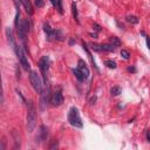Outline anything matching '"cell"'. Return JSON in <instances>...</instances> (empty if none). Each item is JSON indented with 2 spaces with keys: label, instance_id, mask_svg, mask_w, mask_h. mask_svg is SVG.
Listing matches in <instances>:
<instances>
[{
  "label": "cell",
  "instance_id": "cell-17",
  "mask_svg": "<svg viewBox=\"0 0 150 150\" xmlns=\"http://www.w3.org/2000/svg\"><path fill=\"white\" fill-rule=\"evenodd\" d=\"M71 13H73V16H74L75 21L77 23H80V21H79V12H77V7H76V4L75 2L71 4Z\"/></svg>",
  "mask_w": 150,
  "mask_h": 150
},
{
  "label": "cell",
  "instance_id": "cell-9",
  "mask_svg": "<svg viewBox=\"0 0 150 150\" xmlns=\"http://www.w3.org/2000/svg\"><path fill=\"white\" fill-rule=\"evenodd\" d=\"M47 137H48V128L42 124V125H40V128H39V134H38V136H36V142L41 143V142L46 141Z\"/></svg>",
  "mask_w": 150,
  "mask_h": 150
},
{
  "label": "cell",
  "instance_id": "cell-6",
  "mask_svg": "<svg viewBox=\"0 0 150 150\" xmlns=\"http://www.w3.org/2000/svg\"><path fill=\"white\" fill-rule=\"evenodd\" d=\"M49 64H50V60L47 55L42 56L39 61V68L42 73V76H43V83L45 86L47 84V73H48V69H49Z\"/></svg>",
  "mask_w": 150,
  "mask_h": 150
},
{
  "label": "cell",
  "instance_id": "cell-27",
  "mask_svg": "<svg viewBox=\"0 0 150 150\" xmlns=\"http://www.w3.org/2000/svg\"><path fill=\"white\" fill-rule=\"evenodd\" d=\"M57 146H59V143H57V141H55V139H54V141H53V143H52L48 148H49V149H56Z\"/></svg>",
  "mask_w": 150,
  "mask_h": 150
},
{
  "label": "cell",
  "instance_id": "cell-22",
  "mask_svg": "<svg viewBox=\"0 0 150 150\" xmlns=\"http://www.w3.org/2000/svg\"><path fill=\"white\" fill-rule=\"evenodd\" d=\"M90 48H91V50H94V52H97V53H100V52H102V47H101V45H98V43H90Z\"/></svg>",
  "mask_w": 150,
  "mask_h": 150
},
{
  "label": "cell",
  "instance_id": "cell-20",
  "mask_svg": "<svg viewBox=\"0 0 150 150\" xmlns=\"http://www.w3.org/2000/svg\"><path fill=\"white\" fill-rule=\"evenodd\" d=\"M121 93H122V88L118 87V86H114V87L110 89V94H111L112 96H117V95H120Z\"/></svg>",
  "mask_w": 150,
  "mask_h": 150
},
{
  "label": "cell",
  "instance_id": "cell-28",
  "mask_svg": "<svg viewBox=\"0 0 150 150\" xmlns=\"http://www.w3.org/2000/svg\"><path fill=\"white\" fill-rule=\"evenodd\" d=\"M93 28H94V29L96 30V33H100V32L102 30L101 26H100V25H97V23H94V25H93Z\"/></svg>",
  "mask_w": 150,
  "mask_h": 150
},
{
  "label": "cell",
  "instance_id": "cell-33",
  "mask_svg": "<svg viewBox=\"0 0 150 150\" xmlns=\"http://www.w3.org/2000/svg\"><path fill=\"white\" fill-rule=\"evenodd\" d=\"M74 43H75V40H74V39H70V40H69V45L71 46V45H74Z\"/></svg>",
  "mask_w": 150,
  "mask_h": 150
},
{
  "label": "cell",
  "instance_id": "cell-5",
  "mask_svg": "<svg viewBox=\"0 0 150 150\" xmlns=\"http://www.w3.org/2000/svg\"><path fill=\"white\" fill-rule=\"evenodd\" d=\"M18 35H19V38H20V40L22 41V42H25L26 41V35H27V33L29 32V28H30V22H29V20L28 19H22L20 22H19V25H18Z\"/></svg>",
  "mask_w": 150,
  "mask_h": 150
},
{
  "label": "cell",
  "instance_id": "cell-11",
  "mask_svg": "<svg viewBox=\"0 0 150 150\" xmlns=\"http://www.w3.org/2000/svg\"><path fill=\"white\" fill-rule=\"evenodd\" d=\"M77 68L84 74V76H86V79H88L89 77V74H90V71H89V68L87 67V64H86V62L82 60V59H80L79 60V62H77Z\"/></svg>",
  "mask_w": 150,
  "mask_h": 150
},
{
  "label": "cell",
  "instance_id": "cell-23",
  "mask_svg": "<svg viewBox=\"0 0 150 150\" xmlns=\"http://www.w3.org/2000/svg\"><path fill=\"white\" fill-rule=\"evenodd\" d=\"M104 64H105L108 68H110V69H115V68L117 67L116 62H115V61H112V60H107V61L104 62Z\"/></svg>",
  "mask_w": 150,
  "mask_h": 150
},
{
  "label": "cell",
  "instance_id": "cell-30",
  "mask_svg": "<svg viewBox=\"0 0 150 150\" xmlns=\"http://www.w3.org/2000/svg\"><path fill=\"white\" fill-rule=\"evenodd\" d=\"M145 40H146V46H148V48H149V50H150V36H145Z\"/></svg>",
  "mask_w": 150,
  "mask_h": 150
},
{
  "label": "cell",
  "instance_id": "cell-7",
  "mask_svg": "<svg viewBox=\"0 0 150 150\" xmlns=\"http://www.w3.org/2000/svg\"><path fill=\"white\" fill-rule=\"evenodd\" d=\"M50 97H52L50 87H49V84L47 83V84H46V88L43 89V91H42V94H41V98H40V107H41V109H46V107H47L48 103L50 102Z\"/></svg>",
  "mask_w": 150,
  "mask_h": 150
},
{
  "label": "cell",
  "instance_id": "cell-31",
  "mask_svg": "<svg viewBox=\"0 0 150 150\" xmlns=\"http://www.w3.org/2000/svg\"><path fill=\"white\" fill-rule=\"evenodd\" d=\"M145 138H146V141L150 143V130L146 131V134H145Z\"/></svg>",
  "mask_w": 150,
  "mask_h": 150
},
{
  "label": "cell",
  "instance_id": "cell-25",
  "mask_svg": "<svg viewBox=\"0 0 150 150\" xmlns=\"http://www.w3.org/2000/svg\"><path fill=\"white\" fill-rule=\"evenodd\" d=\"M121 56H122L124 60H128V59L130 57V53H129L128 50H125V49H122V50H121Z\"/></svg>",
  "mask_w": 150,
  "mask_h": 150
},
{
  "label": "cell",
  "instance_id": "cell-4",
  "mask_svg": "<svg viewBox=\"0 0 150 150\" xmlns=\"http://www.w3.org/2000/svg\"><path fill=\"white\" fill-rule=\"evenodd\" d=\"M29 81H30V84H32V87L34 88V90L38 93V94H42V91H43V84L45 83H42V81H41V77H40V75L38 74V71H35V70H30L29 71Z\"/></svg>",
  "mask_w": 150,
  "mask_h": 150
},
{
  "label": "cell",
  "instance_id": "cell-16",
  "mask_svg": "<svg viewBox=\"0 0 150 150\" xmlns=\"http://www.w3.org/2000/svg\"><path fill=\"white\" fill-rule=\"evenodd\" d=\"M12 136L14 138V149H20V135L16 130H12Z\"/></svg>",
  "mask_w": 150,
  "mask_h": 150
},
{
  "label": "cell",
  "instance_id": "cell-2",
  "mask_svg": "<svg viewBox=\"0 0 150 150\" xmlns=\"http://www.w3.org/2000/svg\"><path fill=\"white\" fill-rule=\"evenodd\" d=\"M67 118H68V122H69L70 125H73L75 128H79V129L83 128V122H82V118L80 116V111L76 107H71L69 109Z\"/></svg>",
  "mask_w": 150,
  "mask_h": 150
},
{
  "label": "cell",
  "instance_id": "cell-24",
  "mask_svg": "<svg viewBox=\"0 0 150 150\" xmlns=\"http://www.w3.org/2000/svg\"><path fill=\"white\" fill-rule=\"evenodd\" d=\"M56 9L60 14H63V7H62V0H56Z\"/></svg>",
  "mask_w": 150,
  "mask_h": 150
},
{
  "label": "cell",
  "instance_id": "cell-8",
  "mask_svg": "<svg viewBox=\"0 0 150 150\" xmlns=\"http://www.w3.org/2000/svg\"><path fill=\"white\" fill-rule=\"evenodd\" d=\"M63 95H62V90L61 88H59L57 90H55L53 94H52V97H50V103L54 107H60L62 103H63Z\"/></svg>",
  "mask_w": 150,
  "mask_h": 150
},
{
  "label": "cell",
  "instance_id": "cell-19",
  "mask_svg": "<svg viewBox=\"0 0 150 150\" xmlns=\"http://www.w3.org/2000/svg\"><path fill=\"white\" fill-rule=\"evenodd\" d=\"M101 47H102V52H114L115 48H116L111 43H102Z\"/></svg>",
  "mask_w": 150,
  "mask_h": 150
},
{
  "label": "cell",
  "instance_id": "cell-13",
  "mask_svg": "<svg viewBox=\"0 0 150 150\" xmlns=\"http://www.w3.org/2000/svg\"><path fill=\"white\" fill-rule=\"evenodd\" d=\"M82 47H83V49H84V52L87 53V55H88V57H89V60H90V62H91V64L94 66V68L97 70V71H100V69H98V67L96 66V62L94 61V59H93V55H91V53H90V50H89V48H88V46H87V43L84 42V41H82Z\"/></svg>",
  "mask_w": 150,
  "mask_h": 150
},
{
  "label": "cell",
  "instance_id": "cell-29",
  "mask_svg": "<svg viewBox=\"0 0 150 150\" xmlns=\"http://www.w3.org/2000/svg\"><path fill=\"white\" fill-rule=\"evenodd\" d=\"M127 70L130 71V73H136V68H135L134 66H129V67L127 68Z\"/></svg>",
  "mask_w": 150,
  "mask_h": 150
},
{
  "label": "cell",
  "instance_id": "cell-14",
  "mask_svg": "<svg viewBox=\"0 0 150 150\" xmlns=\"http://www.w3.org/2000/svg\"><path fill=\"white\" fill-rule=\"evenodd\" d=\"M71 71H73L74 76H75L80 82H83V81H86V80H87V79H86V76H84V74H83L79 68H71Z\"/></svg>",
  "mask_w": 150,
  "mask_h": 150
},
{
  "label": "cell",
  "instance_id": "cell-21",
  "mask_svg": "<svg viewBox=\"0 0 150 150\" xmlns=\"http://www.w3.org/2000/svg\"><path fill=\"white\" fill-rule=\"evenodd\" d=\"M127 21H128L129 23L136 25V23L139 22V19H138L137 16H135V15H128V16H127Z\"/></svg>",
  "mask_w": 150,
  "mask_h": 150
},
{
  "label": "cell",
  "instance_id": "cell-10",
  "mask_svg": "<svg viewBox=\"0 0 150 150\" xmlns=\"http://www.w3.org/2000/svg\"><path fill=\"white\" fill-rule=\"evenodd\" d=\"M63 38L64 36H63V34H62V32L60 29H54L53 33L47 36V40L48 41H62Z\"/></svg>",
  "mask_w": 150,
  "mask_h": 150
},
{
  "label": "cell",
  "instance_id": "cell-32",
  "mask_svg": "<svg viewBox=\"0 0 150 150\" xmlns=\"http://www.w3.org/2000/svg\"><path fill=\"white\" fill-rule=\"evenodd\" d=\"M49 1H50V4L53 5V7L56 8V0H49Z\"/></svg>",
  "mask_w": 150,
  "mask_h": 150
},
{
  "label": "cell",
  "instance_id": "cell-1",
  "mask_svg": "<svg viewBox=\"0 0 150 150\" xmlns=\"http://www.w3.org/2000/svg\"><path fill=\"white\" fill-rule=\"evenodd\" d=\"M38 122V114H36V108L33 101L27 102V130L29 132H33V130L36 127Z\"/></svg>",
  "mask_w": 150,
  "mask_h": 150
},
{
  "label": "cell",
  "instance_id": "cell-26",
  "mask_svg": "<svg viewBox=\"0 0 150 150\" xmlns=\"http://www.w3.org/2000/svg\"><path fill=\"white\" fill-rule=\"evenodd\" d=\"M34 5L38 8H42L45 6V0H34Z\"/></svg>",
  "mask_w": 150,
  "mask_h": 150
},
{
  "label": "cell",
  "instance_id": "cell-12",
  "mask_svg": "<svg viewBox=\"0 0 150 150\" xmlns=\"http://www.w3.org/2000/svg\"><path fill=\"white\" fill-rule=\"evenodd\" d=\"M20 4L22 5V7L25 8V11L29 14V15H33L34 13V9H33V5L29 0H20Z\"/></svg>",
  "mask_w": 150,
  "mask_h": 150
},
{
  "label": "cell",
  "instance_id": "cell-18",
  "mask_svg": "<svg viewBox=\"0 0 150 150\" xmlns=\"http://www.w3.org/2000/svg\"><path fill=\"white\" fill-rule=\"evenodd\" d=\"M109 43H111V45L115 46V47H120V46L122 45L121 40H120L117 36H110V38H109Z\"/></svg>",
  "mask_w": 150,
  "mask_h": 150
},
{
  "label": "cell",
  "instance_id": "cell-15",
  "mask_svg": "<svg viewBox=\"0 0 150 150\" xmlns=\"http://www.w3.org/2000/svg\"><path fill=\"white\" fill-rule=\"evenodd\" d=\"M6 35H7V40H8V43L12 46V48L15 46V41H14V38H13V32L9 27L6 28Z\"/></svg>",
  "mask_w": 150,
  "mask_h": 150
},
{
  "label": "cell",
  "instance_id": "cell-3",
  "mask_svg": "<svg viewBox=\"0 0 150 150\" xmlns=\"http://www.w3.org/2000/svg\"><path fill=\"white\" fill-rule=\"evenodd\" d=\"M13 49H14V53H15V55H16V57H18L20 64L22 66V68H23L25 70H29V69H30V64H29V62H28V59H27L26 53H25V50L22 49V47L15 43V46L13 47Z\"/></svg>",
  "mask_w": 150,
  "mask_h": 150
}]
</instances>
